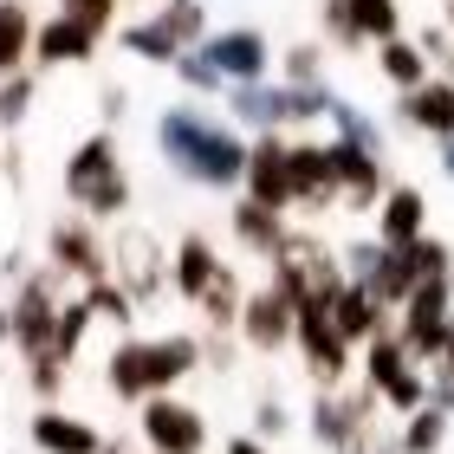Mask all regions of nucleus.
Segmentation results:
<instances>
[{
    "label": "nucleus",
    "mask_w": 454,
    "mask_h": 454,
    "mask_svg": "<svg viewBox=\"0 0 454 454\" xmlns=\"http://www.w3.org/2000/svg\"><path fill=\"white\" fill-rule=\"evenodd\" d=\"M435 370H454V338H448V350H442V364Z\"/></svg>",
    "instance_id": "obj_39"
},
{
    "label": "nucleus",
    "mask_w": 454,
    "mask_h": 454,
    "mask_svg": "<svg viewBox=\"0 0 454 454\" xmlns=\"http://www.w3.org/2000/svg\"><path fill=\"white\" fill-rule=\"evenodd\" d=\"M91 52H98V33H85L72 13H59L33 33V66H85Z\"/></svg>",
    "instance_id": "obj_12"
},
{
    "label": "nucleus",
    "mask_w": 454,
    "mask_h": 454,
    "mask_svg": "<svg viewBox=\"0 0 454 454\" xmlns=\"http://www.w3.org/2000/svg\"><path fill=\"white\" fill-rule=\"evenodd\" d=\"M293 195H299V208H332V201H344L338 143H293Z\"/></svg>",
    "instance_id": "obj_7"
},
{
    "label": "nucleus",
    "mask_w": 454,
    "mask_h": 454,
    "mask_svg": "<svg viewBox=\"0 0 454 454\" xmlns=\"http://www.w3.org/2000/svg\"><path fill=\"white\" fill-rule=\"evenodd\" d=\"M422 234H428V195L409 189V182H403V189H389L383 195V215H377V240L403 254V247H416Z\"/></svg>",
    "instance_id": "obj_11"
},
{
    "label": "nucleus",
    "mask_w": 454,
    "mask_h": 454,
    "mask_svg": "<svg viewBox=\"0 0 454 454\" xmlns=\"http://www.w3.org/2000/svg\"><path fill=\"white\" fill-rule=\"evenodd\" d=\"M59 13H72L78 27H85V33H98V39H105V33H111V13H117V7H111V0H66Z\"/></svg>",
    "instance_id": "obj_32"
},
{
    "label": "nucleus",
    "mask_w": 454,
    "mask_h": 454,
    "mask_svg": "<svg viewBox=\"0 0 454 454\" xmlns=\"http://www.w3.org/2000/svg\"><path fill=\"white\" fill-rule=\"evenodd\" d=\"M240 279H234V266H221V273H215V286H208V293H201V312H208L215 325H240Z\"/></svg>",
    "instance_id": "obj_26"
},
{
    "label": "nucleus",
    "mask_w": 454,
    "mask_h": 454,
    "mask_svg": "<svg viewBox=\"0 0 454 454\" xmlns=\"http://www.w3.org/2000/svg\"><path fill=\"white\" fill-rule=\"evenodd\" d=\"M52 273H78V279H105V247H98V234H91V227L85 221H59L52 227Z\"/></svg>",
    "instance_id": "obj_14"
},
{
    "label": "nucleus",
    "mask_w": 454,
    "mask_h": 454,
    "mask_svg": "<svg viewBox=\"0 0 454 454\" xmlns=\"http://www.w3.org/2000/svg\"><path fill=\"white\" fill-rule=\"evenodd\" d=\"M377 403L383 396L370 383H357V389H325V396L312 403V435L332 448V454H350L364 435H377V422H370V416H377Z\"/></svg>",
    "instance_id": "obj_4"
},
{
    "label": "nucleus",
    "mask_w": 454,
    "mask_h": 454,
    "mask_svg": "<svg viewBox=\"0 0 454 454\" xmlns=\"http://www.w3.org/2000/svg\"><path fill=\"white\" fill-rule=\"evenodd\" d=\"M299 332V305L279 293V286H266V293H247L240 305V338L254 344V350H279V344H293Z\"/></svg>",
    "instance_id": "obj_10"
},
{
    "label": "nucleus",
    "mask_w": 454,
    "mask_h": 454,
    "mask_svg": "<svg viewBox=\"0 0 454 454\" xmlns=\"http://www.w3.org/2000/svg\"><path fill=\"white\" fill-rule=\"evenodd\" d=\"M156 150L169 156L189 182H201V189H234V182H247V156H254L234 130H221V123L201 117L195 105L162 111V123H156Z\"/></svg>",
    "instance_id": "obj_1"
},
{
    "label": "nucleus",
    "mask_w": 454,
    "mask_h": 454,
    "mask_svg": "<svg viewBox=\"0 0 454 454\" xmlns=\"http://www.w3.org/2000/svg\"><path fill=\"white\" fill-rule=\"evenodd\" d=\"M66 195L85 215H98V221H111V215L130 208V182H123V169H117V137L111 130H98V137H85L72 150V162H66Z\"/></svg>",
    "instance_id": "obj_2"
},
{
    "label": "nucleus",
    "mask_w": 454,
    "mask_h": 454,
    "mask_svg": "<svg viewBox=\"0 0 454 454\" xmlns=\"http://www.w3.org/2000/svg\"><path fill=\"white\" fill-rule=\"evenodd\" d=\"M332 325H338L344 344H370V338H383V305L370 299L364 286H344L332 299Z\"/></svg>",
    "instance_id": "obj_17"
},
{
    "label": "nucleus",
    "mask_w": 454,
    "mask_h": 454,
    "mask_svg": "<svg viewBox=\"0 0 454 454\" xmlns=\"http://www.w3.org/2000/svg\"><path fill=\"white\" fill-rule=\"evenodd\" d=\"M396 338H403V350H409L416 364H442V350H448V338H454V273L422 279L416 293L403 299Z\"/></svg>",
    "instance_id": "obj_3"
},
{
    "label": "nucleus",
    "mask_w": 454,
    "mask_h": 454,
    "mask_svg": "<svg viewBox=\"0 0 454 454\" xmlns=\"http://www.w3.org/2000/svg\"><path fill=\"white\" fill-rule=\"evenodd\" d=\"M344 7H350V27H357L364 46H370V39H377V46L403 39V7H396V0H344Z\"/></svg>",
    "instance_id": "obj_23"
},
{
    "label": "nucleus",
    "mask_w": 454,
    "mask_h": 454,
    "mask_svg": "<svg viewBox=\"0 0 454 454\" xmlns=\"http://www.w3.org/2000/svg\"><path fill=\"white\" fill-rule=\"evenodd\" d=\"M318 72H325V46H293V52H286V85L312 91Z\"/></svg>",
    "instance_id": "obj_29"
},
{
    "label": "nucleus",
    "mask_w": 454,
    "mask_h": 454,
    "mask_svg": "<svg viewBox=\"0 0 454 454\" xmlns=\"http://www.w3.org/2000/svg\"><path fill=\"white\" fill-rule=\"evenodd\" d=\"M0 85H7V78H0Z\"/></svg>",
    "instance_id": "obj_41"
},
{
    "label": "nucleus",
    "mask_w": 454,
    "mask_h": 454,
    "mask_svg": "<svg viewBox=\"0 0 454 454\" xmlns=\"http://www.w3.org/2000/svg\"><path fill=\"white\" fill-rule=\"evenodd\" d=\"M286 234H293V227H286L273 208H260V201H240V208H234V240L247 247V254H266V260H273Z\"/></svg>",
    "instance_id": "obj_19"
},
{
    "label": "nucleus",
    "mask_w": 454,
    "mask_h": 454,
    "mask_svg": "<svg viewBox=\"0 0 454 454\" xmlns=\"http://www.w3.org/2000/svg\"><path fill=\"white\" fill-rule=\"evenodd\" d=\"M286 428H293V422H286L279 403H260V409H254V435H260V442H279Z\"/></svg>",
    "instance_id": "obj_34"
},
{
    "label": "nucleus",
    "mask_w": 454,
    "mask_h": 454,
    "mask_svg": "<svg viewBox=\"0 0 454 454\" xmlns=\"http://www.w3.org/2000/svg\"><path fill=\"white\" fill-rule=\"evenodd\" d=\"M350 454H403V435H364Z\"/></svg>",
    "instance_id": "obj_35"
},
{
    "label": "nucleus",
    "mask_w": 454,
    "mask_h": 454,
    "mask_svg": "<svg viewBox=\"0 0 454 454\" xmlns=\"http://www.w3.org/2000/svg\"><path fill=\"white\" fill-rule=\"evenodd\" d=\"M448 33H454V0H448Z\"/></svg>",
    "instance_id": "obj_40"
},
{
    "label": "nucleus",
    "mask_w": 454,
    "mask_h": 454,
    "mask_svg": "<svg viewBox=\"0 0 454 454\" xmlns=\"http://www.w3.org/2000/svg\"><path fill=\"white\" fill-rule=\"evenodd\" d=\"M27 105H33V72H13L7 85H0V123L13 130V123L27 117Z\"/></svg>",
    "instance_id": "obj_30"
},
{
    "label": "nucleus",
    "mask_w": 454,
    "mask_h": 454,
    "mask_svg": "<svg viewBox=\"0 0 454 454\" xmlns=\"http://www.w3.org/2000/svg\"><path fill=\"white\" fill-rule=\"evenodd\" d=\"M143 442H150L156 454H201L208 448V428H201L195 409H182L169 396H150L143 403Z\"/></svg>",
    "instance_id": "obj_9"
},
{
    "label": "nucleus",
    "mask_w": 454,
    "mask_h": 454,
    "mask_svg": "<svg viewBox=\"0 0 454 454\" xmlns=\"http://www.w3.org/2000/svg\"><path fill=\"white\" fill-rule=\"evenodd\" d=\"M442 169H448V182H454V137L442 143Z\"/></svg>",
    "instance_id": "obj_38"
},
{
    "label": "nucleus",
    "mask_w": 454,
    "mask_h": 454,
    "mask_svg": "<svg viewBox=\"0 0 454 454\" xmlns=\"http://www.w3.org/2000/svg\"><path fill=\"white\" fill-rule=\"evenodd\" d=\"M123 46H130L137 59H156V66H176V59H182V46L156 27V20H143V27H123Z\"/></svg>",
    "instance_id": "obj_27"
},
{
    "label": "nucleus",
    "mask_w": 454,
    "mask_h": 454,
    "mask_svg": "<svg viewBox=\"0 0 454 454\" xmlns=\"http://www.w3.org/2000/svg\"><path fill=\"white\" fill-rule=\"evenodd\" d=\"M396 435H403V454H442V448L454 442V422L442 416L435 403H422L416 416H403V428H396Z\"/></svg>",
    "instance_id": "obj_20"
},
{
    "label": "nucleus",
    "mask_w": 454,
    "mask_h": 454,
    "mask_svg": "<svg viewBox=\"0 0 454 454\" xmlns=\"http://www.w3.org/2000/svg\"><path fill=\"white\" fill-rule=\"evenodd\" d=\"M33 13L20 7V0H0V78H13L20 72V59H27V46H33Z\"/></svg>",
    "instance_id": "obj_22"
},
{
    "label": "nucleus",
    "mask_w": 454,
    "mask_h": 454,
    "mask_svg": "<svg viewBox=\"0 0 454 454\" xmlns=\"http://www.w3.org/2000/svg\"><path fill=\"white\" fill-rule=\"evenodd\" d=\"M176 78H182L189 91H227V78H221L201 52H182V59H176Z\"/></svg>",
    "instance_id": "obj_31"
},
{
    "label": "nucleus",
    "mask_w": 454,
    "mask_h": 454,
    "mask_svg": "<svg viewBox=\"0 0 454 454\" xmlns=\"http://www.w3.org/2000/svg\"><path fill=\"white\" fill-rule=\"evenodd\" d=\"M247 201H260V208H293V143L279 137H260L254 156H247Z\"/></svg>",
    "instance_id": "obj_8"
},
{
    "label": "nucleus",
    "mask_w": 454,
    "mask_h": 454,
    "mask_svg": "<svg viewBox=\"0 0 454 454\" xmlns=\"http://www.w3.org/2000/svg\"><path fill=\"white\" fill-rule=\"evenodd\" d=\"M215 273H221V260H215L208 234H182V247H176V293L201 305V293L215 286Z\"/></svg>",
    "instance_id": "obj_18"
},
{
    "label": "nucleus",
    "mask_w": 454,
    "mask_h": 454,
    "mask_svg": "<svg viewBox=\"0 0 454 454\" xmlns=\"http://www.w3.org/2000/svg\"><path fill=\"white\" fill-rule=\"evenodd\" d=\"M156 27L169 33L182 52H189V46H201V39H208V13H201L195 0H176V7H162V13H156Z\"/></svg>",
    "instance_id": "obj_25"
},
{
    "label": "nucleus",
    "mask_w": 454,
    "mask_h": 454,
    "mask_svg": "<svg viewBox=\"0 0 454 454\" xmlns=\"http://www.w3.org/2000/svg\"><path fill=\"white\" fill-rule=\"evenodd\" d=\"M33 448H46V454H105L98 428H85L78 416H59V409H39L33 416Z\"/></svg>",
    "instance_id": "obj_16"
},
{
    "label": "nucleus",
    "mask_w": 454,
    "mask_h": 454,
    "mask_svg": "<svg viewBox=\"0 0 454 454\" xmlns=\"http://www.w3.org/2000/svg\"><path fill=\"white\" fill-rule=\"evenodd\" d=\"M299 350H305V370H312V383L325 389H338L344 383V370H350V344L338 338V325H332V305H299Z\"/></svg>",
    "instance_id": "obj_5"
},
{
    "label": "nucleus",
    "mask_w": 454,
    "mask_h": 454,
    "mask_svg": "<svg viewBox=\"0 0 454 454\" xmlns=\"http://www.w3.org/2000/svg\"><path fill=\"white\" fill-rule=\"evenodd\" d=\"M85 305H91L98 318H111V325H130V312H137V299L123 293V286H111V279H98L91 293H85Z\"/></svg>",
    "instance_id": "obj_28"
},
{
    "label": "nucleus",
    "mask_w": 454,
    "mask_h": 454,
    "mask_svg": "<svg viewBox=\"0 0 454 454\" xmlns=\"http://www.w3.org/2000/svg\"><path fill=\"white\" fill-rule=\"evenodd\" d=\"M377 66H383V78H389L396 91L428 85V59H422L416 39H389V46H377Z\"/></svg>",
    "instance_id": "obj_24"
},
{
    "label": "nucleus",
    "mask_w": 454,
    "mask_h": 454,
    "mask_svg": "<svg viewBox=\"0 0 454 454\" xmlns=\"http://www.w3.org/2000/svg\"><path fill=\"white\" fill-rule=\"evenodd\" d=\"M227 454H266V442L260 435H240V442H227Z\"/></svg>",
    "instance_id": "obj_37"
},
{
    "label": "nucleus",
    "mask_w": 454,
    "mask_h": 454,
    "mask_svg": "<svg viewBox=\"0 0 454 454\" xmlns=\"http://www.w3.org/2000/svg\"><path fill=\"white\" fill-rule=\"evenodd\" d=\"M201 59H208V66L227 78V85H266V39L254 33V27H234V33H208L195 46Z\"/></svg>",
    "instance_id": "obj_6"
},
{
    "label": "nucleus",
    "mask_w": 454,
    "mask_h": 454,
    "mask_svg": "<svg viewBox=\"0 0 454 454\" xmlns=\"http://www.w3.org/2000/svg\"><path fill=\"white\" fill-rule=\"evenodd\" d=\"M105 383H111V396H123V403H150V396H156V364H150V344H123V350H111Z\"/></svg>",
    "instance_id": "obj_15"
},
{
    "label": "nucleus",
    "mask_w": 454,
    "mask_h": 454,
    "mask_svg": "<svg viewBox=\"0 0 454 454\" xmlns=\"http://www.w3.org/2000/svg\"><path fill=\"white\" fill-rule=\"evenodd\" d=\"M325 33H332L338 46H364L357 27H350V7H344V0H325Z\"/></svg>",
    "instance_id": "obj_33"
},
{
    "label": "nucleus",
    "mask_w": 454,
    "mask_h": 454,
    "mask_svg": "<svg viewBox=\"0 0 454 454\" xmlns=\"http://www.w3.org/2000/svg\"><path fill=\"white\" fill-rule=\"evenodd\" d=\"M403 123L409 130H428V137H454V85L448 78H428V85H416V91H403Z\"/></svg>",
    "instance_id": "obj_13"
},
{
    "label": "nucleus",
    "mask_w": 454,
    "mask_h": 454,
    "mask_svg": "<svg viewBox=\"0 0 454 454\" xmlns=\"http://www.w3.org/2000/svg\"><path fill=\"white\" fill-rule=\"evenodd\" d=\"M117 260H123V279H130V286H123V293H130V299H143V293H156V247H150V234H117Z\"/></svg>",
    "instance_id": "obj_21"
},
{
    "label": "nucleus",
    "mask_w": 454,
    "mask_h": 454,
    "mask_svg": "<svg viewBox=\"0 0 454 454\" xmlns=\"http://www.w3.org/2000/svg\"><path fill=\"white\" fill-rule=\"evenodd\" d=\"M123 98H130V91H123V85H111V91H105V117H111V123L123 117Z\"/></svg>",
    "instance_id": "obj_36"
}]
</instances>
